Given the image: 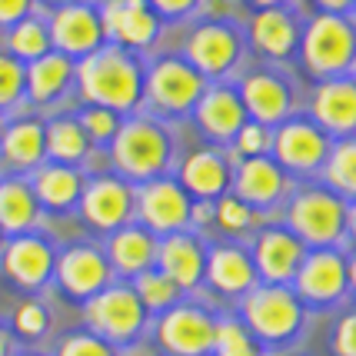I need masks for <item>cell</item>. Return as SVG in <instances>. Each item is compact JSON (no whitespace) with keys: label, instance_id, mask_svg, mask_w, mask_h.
Instances as JSON below:
<instances>
[{"label":"cell","instance_id":"2","mask_svg":"<svg viewBox=\"0 0 356 356\" xmlns=\"http://www.w3.org/2000/svg\"><path fill=\"white\" fill-rule=\"evenodd\" d=\"M303 57L313 74H340L356 57V31L340 14H323L303 37Z\"/></svg>","mask_w":356,"mask_h":356},{"label":"cell","instance_id":"47","mask_svg":"<svg viewBox=\"0 0 356 356\" xmlns=\"http://www.w3.org/2000/svg\"><path fill=\"white\" fill-rule=\"evenodd\" d=\"M346 230H350V236L356 240V203L346 210Z\"/></svg>","mask_w":356,"mask_h":356},{"label":"cell","instance_id":"45","mask_svg":"<svg viewBox=\"0 0 356 356\" xmlns=\"http://www.w3.org/2000/svg\"><path fill=\"white\" fill-rule=\"evenodd\" d=\"M197 0H154L156 10H163V14H184V10H190Z\"/></svg>","mask_w":356,"mask_h":356},{"label":"cell","instance_id":"3","mask_svg":"<svg viewBox=\"0 0 356 356\" xmlns=\"http://www.w3.org/2000/svg\"><path fill=\"white\" fill-rule=\"evenodd\" d=\"M290 223L303 240L326 247V243H337L346 230V207H343L340 197H333L326 190H310V193L293 200Z\"/></svg>","mask_w":356,"mask_h":356},{"label":"cell","instance_id":"14","mask_svg":"<svg viewBox=\"0 0 356 356\" xmlns=\"http://www.w3.org/2000/svg\"><path fill=\"white\" fill-rule=\"evenodd\" d=\"M54 40L67 54H87L100 44V20L90 7H63L54 17Z\"/></svg>","mask_w":356,"mask_h":356},{"label":"cell","instance_id":"22","mask_svg":"<svg viewBox=\"0 0 356 356\" xmlns=\"http://www.w3.org/2000/svg\"><path fill=\"white\" fill-rule=\"evenodd\" d=\"M7 270H10V277L17 283L37 286L47 277V270H50V250L40 240H20L7 253Z\"/></svg>","mask_w":356,"mask_h":356},{"label":"cell","instance_id":"5","mask_svg":"<svg viewBox=\"0 0 356 356\" xmlns=\"http://www.w3.org/2000/svg\"><path fill=\"white\" fill-rule=\"evenodd\" d=\"M247 316L260 337L283 340L300 326V303L286 290H260V293L250 296Z\"/></svg>","mask_w":356,"mask_h":356},{"label":"cell","instance_id":"50","mask_svg":"<svg viewBox=\"0 0 356 356\" xmlns=\"http://www.w3.org/2000/svg\"><path fill=\"white\" fill-rule=\"evenodd\" d=\"M0 356H7V340L0 337Z\"/></svg>","mask_w":356,"mask_h":356},{"label":"cell","instance_id":"10","mask_svg":"<svg viewBox=\"0 0 356 356\" xmlns=\"http://www.w3.org/2000/svg\"><path fill=\"white\" fill-rule=\"evenodd\" d=\"M330 154V140L310 124H290L280 130L277 137V156L293 167V170H313L320 167Z\"/></svg>","mask_w":356,"mask_h":356},{"label":"cell","instance_id":"28","mask_svg":"<svg viewBox=\"0 0 356 356\" xmlns=\"http://www.w3.org/2000/svg\"><path fill=\"white\" fill-rule=\"evenodd\" d=\"M67 80H70V63H67V57H40V60L31 67V93L37 100L57 97Z\"/></svg>","mask_w":356,"mask_h":356},{"label":"cell","instance_id":"43","mask_svg":"<svg viewBox=\"0 0 356 356\" xmlns=\"http://www.w3.org/2000/svg\"><path fill=\"white\" fill-rule=\"evenodd\" d=\"M264 147H266L264 127H243V130H240V150H247V154H260Z\"/></svg>","mask_w":356,"mask_h":356},{"label":"cell","instance_id":"8","mask_svg":"<svg viewBox=\"0 0 356 356\" xmlns=\"http://www.w3.org/2000/svg\"><path fill=\"white\" fill-rule=\"evenodd\" d=\"M160 337L173 353L200 356L203 350L213 346L217 326L210 323V316H203L200 310H173L160 326Z\"/></svg>","mask_w":356,"mask_h":356},{"label":"cell","instance_id":"37","mask_svg":"<svg viewBox=\"0 0 356 356\" xmlns=\"http://www.w3.org/2000/svg\"><path fill=\"white\" fill-rule=\"evenodd\" d=\"M213 346H217L220 356H250L253 350H250V340L243 337V330L233 323H223L217 326V340H213Z\"/></svg>","mask_w":356,"mask_h":356},{"label":"cell","instance_id":"15","mask_svg":"<svg viewBox=\"0 0 356 356\" xmlns=\"http://www.w3.org/2000/svg\"><path fill=\"white\" fill-rule=\"evenodd\" d=\"M143 217L154 230H173L186 223L190 217V203H186L184 190L173 184H154L143 190Z\"/></svg>","mask_w":356,"mask_h":356},{"label":"cell","instance_id":"13","mask_svg":"<svg viewBox=\"0 0 356 356\" xmlns=\"http://www.w3.org/2000/svg\"><path fill=\"white\" fill-rule=\"evenodd\" d=\"M257 264L264 270L266 280H290L296 273V266L303 264V243L283 230L264 233L257 243Z\"/></svg>","mask_w":356,"mask_h":356},{"label":"cell","instance_id":"25","mask_svg":"<svg viewBox=\"0 0 356 356\" xmlns=\"http://www.w3.org/2000/svg\"><path fill=\"white\" fill-rule=\"evenodd\" d=\"M210 280L217 283L220 290L236 293V290H247L250 283H253V266L236 250H217L213 260H210Z\"/></svg>","mask_w":356,"mask_h":356},{"label":"cell","instance_id":"48","mask_svg":"<svg viewBox=\"0 0 356 356\" xmlns=\"http://www.w3.org/2000/svg\"><path fill=\"white\" fill-rule=\"evenodd\" d=\"M346 277H350V283H353V286H356V260H353V264H350V266H346Z\"/></svg>","mask_w":356,"mask_h":356},{"label":"cell","instance_id":"31","mask_svg":"<svg viewBox=\"0 0 356 356\" xmlns=\"http://www.w3.org/2000/svg\"><path fill=\"white\" fill-rule=\"evenodd\" d=\"M326 177H330V184L337 186L340 193L356 197V140H346V143H340V147L330 154Z\"/></svg>","mask_w":356,"mask_h":356},{"label":"cell","instance_id":"12","mask_svg":"<svg viewBox=\"0 0 356 356\" xmlns=\"http://www.w3.org/2000/svg\"><path fill=\"white\" fill-rule=\"evenodd\" d=\"M200 93V77L180 60H163L150 74V97L160 107L180 110L186 104H193Z\"/></svg>","mask_w":356,"mask_h":356},{"label":"cell","instance_id":"49","mask_svg":"<svg viewBox=\"0 0 356 356\" xmlns=\"http://www.w3.org/2000/svg\"><path fill=\"white\" fill-rule=\"evenodd\" d=\"M260 7H277V3H283V0H257Z\"/></svg>","mask_w":356,"mask_h":356},{"label":"cell","instance_id":"17","mask_svg":"<svg viewBox=\"0 0 356 356\" xmlns=\"http://www.w3.org/2000/svg\"><path fill=\"white\" fill-rule=\"evenodd\" d=\"M60 280L70 293H93L107 283V264L93 250H70L60 264Z\"/></svg>","mask_w":356,"mask_h":356},{"label":"cell","instance_id":"46","mask_svg":"<svg viewBox=\"0 0 356 356\" xmlns=\"http://www.w3.org/2000/svg\"><path fill=\"white\" fill-rule=\"evenodd\" d=\"M316 3L323 7L326 14H343V10H346V7H350L353 0H316Z\"/></svg>","mask_w":356,"mask_h":356},{"label":"cell","instance_id":"18","mask_svg":"<svg viewBox=\"0 0 356 356\" xmlns=\"http://www.w3.org/2000/svg\"><path fill=\"white\" fill-rule=\"evenodd\" d=\"M243 97H247V107L253 117H260L264 124H273L280 117H286V110H290V93L286 87L273 77H264V74H257V77H250L243 83Z\"/></svg>","mask_w":356,"mask_h":356},{"label":"cell","instance_id":"44","mask_svg":"<svg viewBox=\"0 0 356 356\" xmlns=\"http://www.w3.org/2000/svg\"><path fill=\"white\" fill-rule=\"evenodd\" d=\"M27 7H31V0H0V24H10L17 17H24Z\"/></svg>","mask_w":356,"mask_h":356},{"label":"cell","instance_id":"1","mask_svg":"<svg viewBox=\"0 0 356 356\" xmlns=\"http://www.w3.org/2000/svg\"><path fill=\"white\" fill-rule=\"evenodd\" d=\"M80 83L83 93L104 107H130L140 97L137 67L117 50L93 54L80 63Z\"/></svg>","mask_w":356,"mask_h":356},{"label":"cell","instance_id":"36","mask_svg":"<svg viewBox=\"0 0 356 356\" xmlns=\"http://www.w3.org/2000/svg\"><path fill=\"white\" fill-rule=\"evenodd\" d=\"M20 87H24L20 63H17L14 57H3V54H0V107H3V104H14Z\"/></svg>","mask_w":356,"mask_h":356},{"label":"cell","instance_id":"16","mask_svg":"<svg viewBox=\"0 0 356 356\" xmlns=\"http://www.w3.org/2000/svg\"><path fill=\"white\" fill-rule=\"evenodd\" d=\"M236 37H233L227 27H200L190 40V60L197 63L200 70H210V74H220L227 70L236 57Z\"/></svg>","mask_w":356,"mask_h":356},{"label":"cell","instance_id":"24","mask_svg":"<svg viewBox=\"0 0 356 356\" xmlns=\"http://www.w3.org/2000/svg\"><path fill=\"white\" fill-rule=\"evenodd\" d=\"M283 190V177L270 160H250L247 167L240 170V193L250 203H273L277 193Z\"/></svg>","mask_w":356,"mask_h":356},{"label":"cell","instance_id":"20","mask_svg":"<svg viewBox=\"0 0 356 356\" xmlns=\"http://www.w3.org/2000/svg\"><path fill=\"white\" fill-rule=\"evenodd\" d=\"M253 40L257 47L264 50V54H273V57H283V54H290L296 44V27L290 14H283V10H264V14H257L253 20Z\"/></svg>","mask_w":356,"mask_h":356},{"label":"cell","instance_id":"32","mask_svg":"<svg viewBox=\"0 0 356 356\" xmlns=\"http://www.w3.org/2000/svg\"><path fill=\"white\" fill-rule=\"evenodd\" d=\"M37 190H40L44 203H50V207H67V203L77 197V177L70 170H63V167H54V170L40 173Z\"/></svg>","mask_w":356,"mask_h":356},{"label":"cell","instance_id":"30","mask_svg":"<svg viewBox=\"0 0 356 356\" xmlns=\"http://www.w3.org/2000/svg\"><path fill=\"white\" fill-rule=\"evenodd\" d=\"M113 260H117L120 270L137 273V270H143V266L154 260V243L140 230H124L113 240Z\"/></svg>","mask_w":356,"mask_h":356},{"label":"cell","instance_id":"41","mask_svg":"<svg viewBox=\"0 0 356 356\" xmlns=\"http://www.w3.org/2000/svg\"><path fill=\"white\" fill-rule=\"evenodd\" d=\"M247 220H250V213H247V207L240 200H223L220 203V223L227 227V230H240V227H247Z\"/></svg>","mask_w":356,"mask_h":356},{"label":"cell","instance_id":"19","mask_svg":"<svg viewBox=\"0 0 356 356\" xmlns=\"http://www.w3.org/2000/svg\"><path fill=\"white\" fill-rule=\"evenodd\" d=\"M83 210L97 227H117V223H124L127 210H130V193L117 180H100L90 186Z\"/></svg>","mask_w":356,"mask_h":356},{"label":"cell","instance_id":"39","mask_svg":"<svg viewBox=\"0 0 356 356\" xmlns=\"http://www.w3.org/2000/svg\"><path fill=\"white\" fill-rule=\"evenodd\" d=\"M60 356H110V350L93 337H74V340H67Z\"/></svg>","mask_w":356,"mask_h":356},{"label":"cell","instance_id":"51","mask_svg":"<svg viewBox=\"0 0 356 356\" xmlns=\"http://www.w3.org/2000/svg\"><path fill=\"white\" fill-rule=\"evenodd\" d=\"M250 356H253V353H250Z\"/></svg>","mask_w":356,"mask_h":356},{"label":"cell","instance_id":"27","mask_svg":"<svg viewBox=\"0 0 356 356\" xmlns=\"http://www.w3.org/2000/svg\"><path fill=\"white\" fill-rule=\"evenodd\" d=\"M184 177H186V186H190V190H197L203 197H213V193H220L223 184H227V167H223L220 156H213V154H197L186 160Z\"/></svg>","mask_w":356,"mask_h":356},{"label":"cell","instance_id":"11","mask_svg":"<svg viewBox=\"0 0 356 356\" xmlns=\"http://www.w3.org/2000/svg\"><path fill=\"white\" fill-rule=\"evenodd\" d=\"M316 120L333 134L356 130V80H330L316 90L313 100Z\"/></svg>","mask_w":356,"mask_h":356},{"label":"cell","instance_id":"29","mask_svg":"<svg viewBox=\"0 0 356 356\" xmlns=\"http://www.w3.org/2000/svg\"><path fill=\"white\" fill-rule=\"evenodd\" d=\"M44 134H40V127L37 124H17L7 140H3V150H7V160L17 163V167H31L40 160L44 154Z\"/></svg>","mask_w":356,"mask_h":356},{"label":"cell","instance_id":"6","mask_svg":"<svg viewBox=\"0 0 356 356\" xmlns=\"http://www.w3.org/2000/svg\"><path fill=\"white\" fill-rule=\"evenodd\" d=\"M346 264H343L340 253L333 250H316L313 257H307L300 264V273H296V286L300 293L313 300V303H333L337 296L346 290Z\"/></svg>","mask_w":356,"mask_h":356},{"label":"cell","instance_id":"38","mask_svg":"<svg viewBox=\"0 0 356 356\" xmlns=\"http://www.w3.org/2000/svg\"><path fill=\"white\" fill-rule=\"evenodd\" d=\"M333 350H337V356H356V313L340 320L337 337H333Z\"/></svg>","mask_w":356,"mask_h":356},{"label":"cell","instance_id":"40","mask_svg":"<svg viewBox=\"0 0 356 356\" xmlns=\"http://www.w3.org/2000/svg\"><path fill=\"white\" fill-rule=\"evenodd\" d=\"M44 310L37 307V303H27V307H20L17 310V330L20 333H27V337H37L40 330H44Z\"/></svg>","mask_w":356,"mask_h":356},{"label":"cell","instance_id":"23","mask_svg":"<svg viewBox=\"0 0 356 356\" xmlns=\"http://www.w3.org/2000/svg\"><path fill=\"white\" fill-rule=\"evenodd\" d=\"M163 260V273L180 283V286H193L200 280V270H203V257H200V247L193 240H184V236H173L170 243L163 247L160 253Z\"/></svg>","mask_w":356,"mask_h":356},{"label":"cell","instance_id":"33","mask_svg":"<svg viewBox=\"0 0 356 356\" xmlns=\"http://www.w3.org/2000/svg\"><path fill=\"white\" fill-rule=\"evenodd\" d=\"M47 147H50V154L70 160V156H80L83 150H87V137H83V130H80L77 124L60 120V124L50 127V134H47Z\"/></svg>","mask_w":356,"mask_h":356},{"label":"cell","instance_id":"7","mask_svg":"<svg viewBox=\"0 0 356 356\" xmlns=\"http://www.w3.org/2000/svg\"><path fill=\"white\" fill-rule=\"evenodd\" d=\"M140 320H143V303L130 290H107L90 303V323L97 330H104L107 337H117V340L134 337Z\"/></svg>","mask_w":356,"mask_h":356},{"label":"cell","instance_id":"34","mask_svg":"<svg viewBox=\"0 0 356 356\" xmlns=\"http://www.w3.org/2000/svg\"><path fill=\"white\" fill-rule=\"evenodd\" d=\"M10 47H14L17 57H44L47 47H50V37L47 31L37 24V20H24V24H17V31L10 33Z\"/></svg>","mask_w":356,"mask_h":356},{"label":"cell","instance_id":"9","mask_svg":"<svg viewBox=\"0 0 356 356\" xmlns=\"http://www.w3.org/2000/svg\"><path fill=\"white\" fill-rule=\"evenodd\" d=\"M104 31L124 44L143 47L156 37V17L143 0H110L104 10Z\"/></svg>","mask_w":356,"mask_h":356},{"label":"cell","instance_id":"4","mask_svg":"<svg viewBox=\"0 0 356 356\" xmlns=\"http://www.w3.org/2000/svg\"><path fill=\"white\" fill-rule=\"evenodd\" d=\"M167 160V137L150 124H130L117 137V163L134 177H147L163 167Z\"/></svg>","mask_w":356,"mask_h":356},{"label":"cell","instance_id":"21","mask_svg":"<svg viewBox=\"0 0 356 356\" xmlns=\"http://www.w3.org/2000/svg\"><path fill=\"white\" fill-rule=\"evenodd\" d=\"M200 124L217 137H230L243 127V107L230 90H210L200 104Z\"/></svg>","mask_w":356,"mask_h":356},{"label":"cell","instance_id":"35","mask_svg":"<svg viewBox=\"0 0 356 356\" xmlns=\"http://www.w3.org/2000/svg\"><path fill=\"white\" fill-rule=\"evenodd\" d=\"M140 303L147 307H167L173 303V293H177V283L170 277H156V273H147L140 277Z\"/></svg>","mask_w":356,"mask_h":356},{"label":"cell","instance_id":"42","mask_svg":"<svg viewBox=\"0 0 356 356\" xmlns=\"http://www.w3.org/2000/svg\"><path fill=\"white\" fill-rule=\"evenodd\" d=\"M83 120H87L93 137H110L117 130V120H113V113H107V110H90Z\"/></svg>","mask_w":356,"mask_h":356},{"label":"cell","instance_id":"26","mask_svg":"<svg viewBox=\"0 0 356 356\" xmlns=\"http://www.w3.org/2000/svg\"><path fill=\"white\" fill-rule=\"evenodd\" d=\"M33 197L24 184H3L0 186V227L7 230H24L33 223Z\"/></svg>","mask_w":356,"mask_h":356}]
</instances>
